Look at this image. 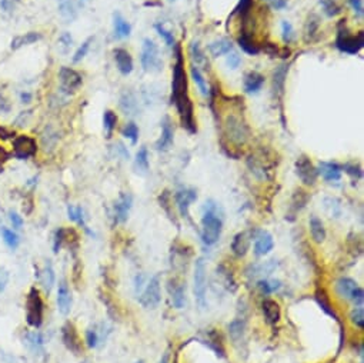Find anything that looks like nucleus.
Returning a JSON list of instances; mask_svg holds the SVG:
<instances>
[{"label": "nucleus", "instance_id": "1", "mask_svg": "<svg viewBox=\"0 0 364 363\" xmlns=\"http://www.w3.org/2000/svg\"><path fill=\"white\" fill-rule=\"evenodd\" d=\"M176 65L173 67V83H171V100L176 104L183 128L190 133L196 132L194 117H193V104L187 92V78L184 72V59L182 50L176 46Z\"/></svg>", "mask_w": 364, "mask_h": 363}, {"label": "nucleus", "instance_id": "2", "mask_svg": "<svg viewBox=\"0 0 364 363\" xmlns=\"http://www.w3.org/2000/svg\"><path fill=\"white\" fill-rule=\"evenodd\" d=\"M223 231V222L218 216V206L213 200L206 202L201 217V240L207 246H213L218 242Z\"/></svg>", "mask_w": 364, "mask_h": 363}, {"label": "nucleus", "instance_id": "3", "mask_svg": "<svg viewBox=\"0 0 364 363\" xmlns=\"http://www.w3.org/2000/svg\"><path fill=\"white\" fill-rule=\"evenodd\" d=\"M45 316V302L42 299L40 290L32 287L26 297V322L32 328H40Z\"/></svg>", "mask_w": 364, "mask_h": 363}, {"label": "nucleus", "instance_id": "4", "mask_svg": "<svg viewBox=\"0 0 364 363\" xmlns=\"http://www.w3.org/2000/svg\"><path fill=\"white\" fill-rule=\"evenodd\" d=\"M206 262L203 258L196 260L194 264V276H193V290L196 303L199 305L200 309H204L207 306V278H206Z\"/></svg>", "mask_w": 364, "mask_h": 363}, {"label": "nucleus", "instance_id": "5", "mask_svg": "<svg viewBox=\"0 0 364 363\" xmlns=\"http://www.w3.org/2000/svg\"><path fill=\"white\" fill-rule=\"evenodd\" d=\"M12 155L19 160H27L37 153V142L29 134H17L12 140Z\"/></svg>", "mask_w": 364, "mask_h": 363}, {"label": "nucleus", "instance_id": "6", "mask_svg": "<svg viewBox=\"0 0 364 363\" xmlns=\"http://www.w3.org/2000/svg\"><path fill=\"white\" fill-rule=\"evenodd\" d=\"M226 134L229 140L236 145H244L248 139V128L244 120H242L240 116L230 115L226 119Z\"/></svg>", "mask_w": 364, "mask_h": 363}, {"label": "nucleus", "instance_id": "7", "mask_svg": "<svg viewBox=\"0 0 364 363\" xmlns=\"http://www.w3.org/2000/svg\"><path fill=\"white\" fill-rule=\"evenodd\" d=\"M142 67L146 72H154L159 70L162 66V60L159 56V49L156 43L151 39H145L143 40V49H142V56H140Z\"/></svg>", "mask_w": 364, "mask_h": 363}, {"label": "nucleus", "instance_id": "8", "mask_svg": "<svg viewBox=\"0 0 364 363\" xmlns=\"http://www.w3.org/2000/svg\"><path fill=\"white\" fill-rule=\"evenodd\" d=\"M160 300H162L160 278L156 275L150 279L145 292L142 293V296L139 299V302L145 309H156L159 306Z\"/></svg>", "mask_w": 364, "mask_h": 363}, {"label": "nucleus", "instance_id": "9", "mask_svg": "<svg viewBox=\"0 0 364 363\" xmlns=\"http://www.w3.org/2000/svg\"><path fill=\"white\" fill-rule=\"evenodd\" d=\"M347 33V30H339L336 46L344 53L356 54L364 46V32H360L357 36H350Z\"/></svg>", "mask_w": 364, "mask_h": 363}, {"label": "nucleus", "instance_id": "10", "mask_svg": "<svg viewBox=\"0 0 364 363\" xmlns=\"http://www.w3.org/2000/svg\"><path fill=\"white\" fill-rule=\"evenodd\" d=\"M59 80L62 84V89L70 93V92H76L80 86L83 84V78L82 75L72 69V67L62 66L59 70Z\"/></svg>", "mask_w": 364, "mask_h": 363}, {"label": "nucleus", "instance_id": "11", "mask_svg": "<svg viewBox=\"0 0 364 363\" xmlns=\"http://www.w3.org/2000/svg\"><path fill=\"white\" fill-rule=\"evenodd\" d=\"M62 339L65 346L73 352L74 355H80L83 352V342L79 332L76 329V326L72 322H67L66 325L62 328Z\"/></svg>", "mask_w": 364, "mask_h": 363}, {"label": "nucleus", "instance_id": "12", "mask_svg": "<svg viewBox=\"0 0 364 363\" xmlns=\"http://www.w3.org/2000/svg\"><path fill=\"white\" fill-rule=\"evenodd\" d=\"M296 170H297L298 178L307 186H313L317 181V167H315L312 160L307 156H300L296 162Z\"/></svg>", "mask_w": 364, "mask_h": 363}, {"label": "nucleus", "instance_id": "13", "mask_svg": "<svg viewBox=\"0 0 364 363\" xmlns=\"http://www.w3.org/2000/svg\"><path fill=\"white\" fill-rule=\"evenodd\" d=\"M197 199V193L193 189H182L176 193V203L179 207V212L184 219L190 220V203H193Z\"/></svg>", "mask_w": 364, "mask_h": 363}, {"label": "nucleus", "instance_id": "14", "mask_svg": "<svg viewBox=\"0 0 364 363\" xmlns=\"http://www.w3.org/2000/svg\"><path fill=\"white\" fill-rule=\"evenodd\" d=\"M133 198L130 193H121L115 203V220L116 223H124L129 219L132 209Z\"/></svg>", "mask_w": 364, "mask_h": 363}, {"label": "nucleus", "instance_id": "15", "mask_svg": "<svg viewBox=\"0 0 364 363\" xmlns=\"http://www.w3.org/2000/svg\"><path fill=\"white\" fill-rule=\"evenodd\" d=\"M251 243V232H240L237 233L232 240V252L236 258L246 256L248 248Z\"/></svg>", "mask_w": 364, "mask_h": 363}, {"label": "nucleus", "instance_id": "16", "mask_svg": "<svg viewBox=\"0 0 364 363\" xmlns=\"http://www.w3.org/2000/svg\"><path fill=\"white\" fill-rule=\"evenodd\" d=\"M262 311L265 314V319L267 323L270 325H276L280 322V317H282V309H280V305L273 300V299H266L262 305Z\"/></svg>", "mask_w": 364, "mask_h": 363}, {"label": "nucleus", "instance_id": "17", "mask_svg": "<svg viewBox=\"0 0 364 363\" xmlns=\"http://www.w3.org/2000/svg\"><path fill=\"white\" fill-rule=\"evenodd\" d=\"M113 54H115V60H116L119 72L124 76L130 75L133 72V59L130 53L126 49L119 48V49H115Z\"/></svg>", "mask_w": 364, "mask_h": 363}, {"label": "nucleus", "instance_id": "18", "mask_svg": "<svg viewBox=\"0 0 364 363\" xmlns=\"http://www.w3.org/2000/svg\"><path fill=\"white\" fill-rule=\"evenodd\" d=\"M57 306H59V312L62 314H69L70 309H72V295H70V289L67 286L65 281L59 283V289H57Z\"/></svg>", "mask_w": 364, "mask_h": 363}, {"label": "nucleus", "instance_id": "19", "mask_svg": "<svg viewBox=\"0 0 364 363\" xmlns=\"http://www.w3.org/2000/svg\"><path fill=\"white\" fill-rule=\"evenodd\" d=\"M274 248V240L273 236L268 232H260L259 236L256 237V243H254V253L257 256H266L268 255Z\"/></svg>", "mask_w": 364, "mask_h": 363}, {"label": "nucleus", "instance_id": "20", "mask_svg": "<svg viewBox=\"0 0 364 363\" xmlns=\"http://www.w3.org/2000/svg\"><path fill=\"white\" fill-rule=\"evenodd\" d=\"M184 283L177 279H173L170 282V286H169V290H170V295H171V303L174 305L176 309H182L186 303V293H184Z\"/></svg>", "mask_w": 364, "mask_h": 363}, {"label": "nucleus", "instance_id": "21", "mask_svg": "<svg viewBox=\"0 0 364 363\" xmlns=\"http://www.w3.org/2000/svg\"><path fill=\"white\" fill-rule=\"evenodd\" d=\"M317 173H320L324 178V181L339 182L341 179V166L331 162H321Z\"/></svg>", "mask_w": 364, "mask_h": 363}, {"label": "nucleus", "instance_id": "22", "mask_svg": "<svg viewBox=\"0 0 364 363\" xmlns=\"http://www.w3.org/2000/svg\"><path fill=\"white\" fill-rule=\"evenodd\" d=\"M359 287H360L359 283L356 281H353V279H350V278H340V279L337 281V283H336V290H337V293L341 297H344V299H348V300H351L353 293H354Z\"/></svg>", "mask_w": 364, "mask_h": 363}, {"label": "nucleus", "instance_id": "23", "mask_svg": "<svg viewBox=\"0 0 364 363\" xmlns=\"http://www.w3.org/2000/svg\"><path fill=\"white\" fill-rule=\"evenodd\" d=\"M265 84V76L257 73V72H248L247 75L244 76V90L246 93H257Z\"/></svg>", "mask_w": 364, "mask_h": 363}, {"label": "nucleus", "instance_id": "24", "mask_svg": "<svg viewBox=\"0 0 364 363\" xmlns=\"http://www.w3.org/2000/svg\"><path fill=\"white\" fill-rule=\"evenodd\" d=\"M43 36L39 32H27V33L19 34L16 37L12 39V43H10V48L13 50L20 49L23 46H29V45H33L36 42H39Z\"/></svg>", "mask_w": 364, "mask_h": 363}, {"label": "nucleus", "instance_id": "25", "mask_svg": "<svg viewBox=\"0 0 364 363\" xmlns=\"http://www.w3.org/2000/svg\"><path fill=\"white\" fill-rule=\"evenodd\" d=\"M171 143H173V129L170 126L169 119L166 117L163 123H162V134H160V139L156 143V149L157 150H167L171 146Z\"/></svg>", "mask_w": 364, "mask_h": 363}, {"label": "nucleus", "instance_id": "26", "mask_svg": "<svg viewBox=\"0 0 364 363\" xmlns=\"http://www.w3.org/2000/svg\"><path fill=\"white\" fill-rule=\"evenodd\" d=\"M113 27H115V36L117 39H124L129 37L132 33V26L130 23L121 16L120 13L113 15Z\"/></svg>", "mask_w": 364, "mask_h": 363}, {"label": "nucleus", "instance_id": "27", "mask_svg": "<svg viewBox=\"0 0 364 363\" xmlns=\"http://www.w3.org/2000/svg\"><path fill=\"white\" fill-rule=\"evenodd\" d=\"M309 226H310V234H312L313 240L315 243H323L326 239V229H324L323 222L317 216H312Z\"/></svg>", "mask_w": 364, "mask_h": 363}, {"label": "nucleus", "instance_id": "28", "mask_svg": "<svg viewBox=\"0 0 364 363\" xmlns=\"http://www.w3.org/2000/svg\"><path fill=\"white\" fill-rule=\"evenodd\" d=\"M59 13L67 22H73L77 16V7L73 0H59Z\"/></svg>", "mask_w": 364, "mask_h": 363}, {"label": "nucleus", "instance_id": "29", "mask_svg": "<svg viewBox=\"0 0 364 363\" xmlns=\"http://www.w3.org/2000/svg\"><path fill=\"white\" fill-rule=\"evenodd\" d=\"M233 50V45L230 40L227 39H221V40H216L210 46H209V52L213 57H218L223 54H229Z\"/></svg>", "mask_w": 364, "mask_h": 363}, {"label": "nucleus", "instance_id": "30", "mask_svg": "<svg viewBox=\"0 0 364 363\" xmlns=\"http://www.w3.org/2000/svg\"><path fill=\"white\" fill-rule=\"evenodd\" d=\"M244 330H246V323L242 319H234L229 325V335L234 343H239L244 339Z\"/></svg>", "mask_w": 364, "mask_h": 363}, {"label": "nucleus", "instance_id": "31", "mask_svg": "<svg viewBox=\"0 0 364 363\" xmlns=\"http://www.w3.org/2000/svg\"><path fill=\"white\" fill-rule=\"evenodd\" d=\"M40 282H42L45 290L49 293L51 287H53V285H54V270H53V266H51L50 262H48L46 266H45V269H43V272L40 275Z\"/></svg>", "mask_w": 364, "mask_h": 363}, {"label": "nucleus", "instance_id": "32", "mask_svg": "<svg viewBox=\"0 0 364 363\" xmlns=\"http://www.w3.org/2000/svg\"><path fill=\"white\" fill-rule=\"evenodd\" d=\"M239 46L242 48L243 52H246L247 54H251V56H254L260 52L259 46L254 43V40L247 33H243L239 37Z\"/></svg>", "mask_w": 364, "mask_h": 363}, {"label": "nucleus", "instance_id": "33", "mask_svg": "<svg viewBox=\"0 0 364 363\" xmlns=\"http://www.w3.org/2000/svg\"><path fill=\"white\" fill-rule=\"evenodd\" d=\"M26 342L29 347L33 350L34 353L37 352H42L43 346H45V339H43V335L40 332H32L26 336Z\"/></svg>", "mask_w": 364, "mask_h": 363}, {"label": "nucleus", "instance_id": "34", "mask_svg": "<svg viewBox=\"0 0 364 363\" xmlns=\"http://www.w3.org/2000/svg\"><path fill=\"white\" fill-rule=\"evenodd\" d=\"M190 75H192V79H193L194 83L197 84L200 93H201L203 96H207V95H209V89H207L206 80H204V78H203V75H201V72H200L199 67L193 65V66L190 67Z\"/></svg>", "mask_w": 364, "mask_h": 363}, {"label": "nucleus", "instance_id": "35", "mask_svg": "<svg viewBox=\"0 0 364 363\" xmlns=\"http://www.w3.org/2000/svg\"><path fill=\"white\" fill-rule=\"evenodd\" d=\"M103 126H104V130L107 133V137H112L113 130L116 129L117 126V116L113 110H106L104 115H103Z\"/></svg>", "mask_w": 364, "mask_h": 363}, {"label": "nucleus", "instance_id": "36", "mask_svg": "<svg viewBox=\"0 0 364 363\" xmlns=\"http://www.w3.org/2000/svg\"><path fill=\"white\" fill-rule=\"evenodd\" d=\"M315 300H317V303L320 305V308L326 312L327 314H330V316H333L334 319H337L339 320V316H337V313L334 312V309L331 308V305H330V302H329V299H327V295L324 293V292H317L315 293Z\"/></svg>", "mask_w": 364, "mask_h": 363}, {"label": "nucleus", "instance_id": "37", "mask_svg": "<svg viewBox=\"0 0 364 363\" xmlns=\"http://www.w3.org/2000/svg\"><path fill=\"white\" fill-rule=\"evenodd\" d=\"M287 70H289V67L286 66V65H282V66L277 67L276 72H274V90H276L277 93H283V89H284V78H286V75H287Z\"/></svg>", "mask_w": 364, "mask_h": 363}, {"label": "nucleus", "instance_id": "38", "mask_svg": "<svg viewBox=\"0 0 364 363\" xmlns=\"http://www.w3.org/2000/svg\"><path fill=\"white\" fill-rule=\"evenodd\" d=\"M307 200H309V196H307V193H306L304 190L298 189L297 192L294 193V196H293V200H291V209H293L294 212H298V210H301V209H303V207L306 206Z\"/></svg>", "mask_w": 364, "mask_h": 363}, {"label": "nucleus", "instance_id": "39", "mask_svg": "<svg viewBox=\"0 0 364 363\" xmlns=\"http://www.w3.org/2000/svg\"><path fill=\"white\" fill-rule=\"evenodd\" d=\"M136 166L143 172L149 170V152H147V148L143 146L137 152V155H136Z\"/></svg>", "mask_w": 364, "mask_h": 363}, {"label": "nucleus", "instance_id": "40", "mask_svg": "<svg viewBox=\"0 0 364 363\" xmlns=\"http://www.w3.org/2000/svg\"><path fill=\"white\" fill-rule=\"evenodd\" d=\"M1 236H3V240H4V243L9 246L10 249H15L19 246V236H17L16 233L13 231H10V229H6V228H3L1 229Z\"/></svg>", "mask_w": 364, "mask_h": 363}, {"label": "nucleus", "instance_id": "41", "mask_svg": "<svg viewBox=\"0 0 364 363\" xmlns=\"http://www.w3.org/2000/svg\"><path fill=\"white\" fill-rule=\"evenodd\" d=\"M67 213H69V217H70L73 222H76V223L82 225L83 228L86 226V222H84V213H83V209L80 207V206H77V207H74V206H69V207H67Z\"/></svg>", "mask_w": 364, "mask_h": 363}, {"label": "nucleus", "instance_id": "42", "mask_svg": "<svg viewBox=\"0 0 364 363\" xmlns=\"http://www.w3.org/2000/svg\"><path fill=\"white\" fill-rule=\"evenodd\" d=\"M121 133H123V136H124V137H127V139H130V140H132L133 145H134V143L137 142V139H139V128H137V125H136V123H133V122L127 123V125L123 128Z\"/></svg>", "mask_w": 364, "mask_h": 363}, {"label": "nucleus", "instance_id": "43", "mask_svg": "<svg viewBox=\"0 0 364 363\" xmlns=\"http://www.w3.org/2000/svg\"><path fill=\"white\" fill-rule=\"evenodd\" d=\"M350 319H351V322L357 326V328H360V329H363L364 328V311H363V306H356L353 311H351V313H350Z\"/></svg>", "mask_w": 364, "mask_h": 363}, {"label": "nucleus", "instance_id": "44", "mask_svg": "<svg viewBox=\"0 0 364 363\" xmlns=\"http://www.w3.org/2000/svg\"><path fill=\"white\" fill-rule=\"evenodd\" d=\"M190 54H192L193 62H196L194 66H197L200 63H206V57H204V54H203V52L200 49L197 42H193V43L190 45Z\"/></svg>", "mask_w": 364, "mask_h": 363}, {"label": "nucleus", "instance_id": "45", "mask_svg": "<svg viewBox=\"0 0 364 363\" xmlns=\"http://www.w3.org/2000/svg\"><path fill=\"white\" fill-rule=\"evenodd\" d=\"M92 42H93V37H89L86 42H83L82 46L76 50V53H74V56H73V63H79L80 60L84 59V56L87 54V52L90 49V43H92Z\"/></svg>", "mask_w": 364, "mask_h": 363}, {"label": "nucleus", "instance_id": "46", "mask_svg": "<svg viewBox=\"0 0 364 363\" xmlns=\"http://www.w3.org/2000/svg\"><path fill=\"white\" fill-rule=\"evenodd\" d=\"M321 4H323L324 12H326L327 16H336V15H339L341 12L340 6L336 3V0H323Z\"/></svg>", "mask_w": 364, "mask_h": 363}, {"label": "nucleus", "instance_id": "47", "mask_svg": "<svg viewBox=\"0 0 364 363\" xmlns=\"http://www.w3.org/2000/svg\"><path fill=\"white\" fill-rule=\"evenodd\" d=\"M282 36H283V42L284 43H290L293 39H294V30H293V26L290 22L284 20L282 22Z\"/></svg>", "mask_w": 364, "mask_h": 363}, {"label": "nucleus", "instance_id": "48", "mask_svg": "<svg viewBox=\"0 0 364 363\" xmlns=\"http://www.w3.org/2000/svg\"><path fill=\"white\" fill-rule=\"evenodd\" d=\"M280 286H282V283L279 281H262L259 282V287L265 292V293H273V292H276V290H279L280 289Z\"/></svg>", "mask_w": 364, "mask_h": 363}, {"label": "nucleus", "instance_id": "49", "mask_svg": "<svg viewBox=\"0 0 364 363\" xmlns=\"http://www.w3.org/2000/svg\"><path fill=\"white\" fill-rule=\"evenodd\" d=\"M100 342V333L97 330L95 329H89L86 332V343H87V346L89 347H97Z\"/></svg>", "mask_w": 364, "mask_h": 363}, {"label": "nucleus", "instance_id": "50", "mask_svg": "<svg viewBox=\"0 0 364 363\" xmlns=\"http://www.w3.org/2000/svg\"><path fill=\"white\" fill-rule=\"evenodd\" d=\"M156 27V30H157V33L160 34L163 39H165L166 45L169 46V48H171V46H174V37H173V34L170 33L169 30H166L165 27L162 26V25H156L154 26Z\"/></svg>", "mask_w": 364, "mask_h": 363}, {"label": "nucleus", "instance_id": "51", "mask_svg": "<svg viewBox=\"0 0 364 363\" xmlns=\"http://www.w3.org/2000/svg\"><path fill=\"white\" fill-rule=\"evenodd\" d=\"M251 4H253V0H240L239 6L236 7V13H240L242 16L246 17L251 9Z\"/></svg>", "mask_w": 364, "mask_h": 363}, {"label": "nucleus", "instance_id": "52", "mask_svg": "<svg viewBox=\"0 0 364 363\" xmlns=\"http://www.w3.org/2000/svg\"><path fill=\"white\" fill-rule=\"evenodd\" d=\"M348 3L351 4V7H353V10H354L356 16L362 19V17H363V15H364L363 1H362V0H348Z\"/></svg>", "mask_w": 364, "mask_h": 363}, {"label": "nucleus", "instance_id": "53", "mask_svg": "<svg viewBox=\"0 0 364 363\" xmlns=\"http://www.w3.org/2000/svg\"><path fill=\"white\" fill-rule=\"evenodd\" d=\"M240 63H242V59H240V56L237 53H229L227 54V65H229V67L237 69L240 66Z\"/></svg>", "mask_w": 364, "mask_h": 363}, {"label": "nucleus", "instance_id": "54", "mask_svg": "<svg viewBox=\"0 0 364 363\" xmlns=\"http://www.w3.org/2000/svg\"><path fill=\"white\" fill-rule=\"evenodd\" d=\"M16 137V133L13 129H9L6 126H0V139L1 140H7V139H15Z\"/></svg>", "mask_w": 364, "mask_h": 363}, {"label": "nucleus", "instance_id": "55", "mask_svg": "<svg viewBox=\"0 0 364 363\" xmlns=\"http://www.w3.org/2000/svg\"><path fill=\"white\" fill-rule=\"evenodd\" d=\"M9 219H10V222H12V225H13L15 229H20V228H22V225H23L22 216H19L17 213H15V212H10V213H9Z\"/></svg>", "mask_w": 364, "mask_h": 363}, {"label": "nucleus", "instance_id": "56", "mask_svg": "<svg viewBox=\"0 0 364 363\" xmlns=\"http://www.w3.org/2000/svg\"><path fill=\"white\" fill-rule=\"evenodd\" d=\"M59 42L66 48V49H69L70 46H72V43H73V39H72V36H70V33H67V32H65V33L62 34L60 37H59Z\"/></svg>", "mask_w": 364, "mask_h": 363}, {"label": "nucleus", "instance_id": "57", "mask_svg": "<svg viewBox=\"0 0 364 363\" xmlns=\"http://www.w3.org/2000/svg\"><path fill=\"white\" fill-rule=\"evenodd\" d=\"M9 159H10V153L3 146H0V167L4 165Z\"/></svg>", "mask_w": 364, "mask_h": 363}, {"label": "nucleus", "instance_id": "58", "mask_svg": "<svg viewBox=\"0 0 364 363\" xmlns=\"http://www.w3.org/2000/svg\"><path fill=\"white\" fill-rule=\"evenodd\" d=\"M0 112H3V113H9L10 112V104L6 102V99L3 96H0Z\"/></svg>", "mask_w": 364, "mask_h": 363}, {"label": "nucleus", "instance_id": "59", "mask_svg": "<svg viewBox=\"0 0 364 363\" xmlns=\"http://www.w3.org/2000/svg\"><path fill=\"white\" fill-rule=\"evenodd\" d=\"M270 1L274 9H284L287 6V0H270Z\"/></svg>", "mask_w": 364, "mask_h": 363}, {"label": "nucleus", "instance_id": "60", "mask_svg": "<svg viewBox=\"0 0 364 363\" xmlns=\"http://www.w3.org/2000/svg\"><path fill=\"white\" fill-rule=\"evenodd\" d=\"M20 100H22L23 103H30V100H32V95H30L29 92H23V93L20 95Z\"/></svg>", "mask_w": 364, "mask_h": 363}, {"label": "nucleus", "instance_id": "61", "mask_svg": "<svg viewBox=\"0 0 364 363\" xmlns=\"http://www.w3.org/2000/svg\"><path fill=\"white\" fill-rule=\"evenodd\" d=\"M160 363H170V355H169V352H166L165 355H163V358H162Z\"/></svg>", "mask_w": 364, "mask_h": 363}, {"label": "nucleus", "instance_id": "62", "mask_svg": "<svg viewBox=\"0 0 364 363\" xmlns=\"http://www.w3.org/2000/svg\"><path fill=\"white\" fill-rule=\"evenodd\" d=\"M3 289V282H1V279H0V290Z\"/></svg>", "mask_w": 364, "mask_h": 363}, {"label": "nucleus", "instance_id": "63", "mask_svg": "<svg viewBox=\"0 0 364 363\" xmlns=\"http://www.w3.org/2000/svg\"><path fill=\"white\" fill-rule=\"evenodd\" d=\"M137 363H145V362H143V361H139V362H137Z\"/></svg>", "mask_w": 364, "mask_h": 363}]
</instances>
